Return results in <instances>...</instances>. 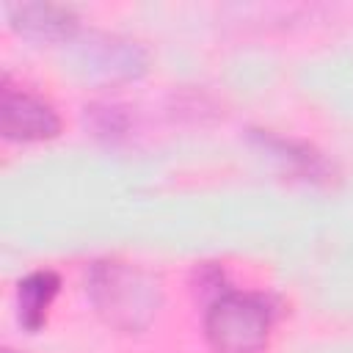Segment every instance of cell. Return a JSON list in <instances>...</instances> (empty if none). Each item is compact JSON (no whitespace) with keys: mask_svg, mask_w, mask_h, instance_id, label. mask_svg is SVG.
<instances>
[{"mask_svg":"<svg viewBox=\"0 0 353 353\" xmlns=\"http://www.w3.org/2000/svg\"><path fill=\"white\" fill-rule=\"evenodd\" d=\"M88 298L94 309L102 314V320L119 331H143L163 301L160 281L119 259H102L94 262L88 270Z\"/></svg>","mask_w":353,"mask_h":353,"instance_id":"6da1fadb","label":"cell"},{"mask_svg":"<svg viewBox=\"0 0 353 353\" xmlns=\"http://www.w3.org/2000/svg\"><path fill=\"white\" fill-rule=\"evenodd\" d=\"M276 309L265 295L223 290L204 314V336L215 353H259L268 345Z\"/></svg>","mask_w":353,"mask_h":353,"instance_id":"7a4b0ae2","label":"cell"},{"mask_svg":"<svg viewBox=\"0 0 353 353\" xmlns=\"http://www.w3.org/2000/svg\"><path fill=\"white\" fill-rule=\"evenodd\" d=\"M74 61L91 77L99 80H130L146 69V55L135 41L91 33L74 47Z\"/></svg>","mask_w":353,"mask_h":353,"instance_id":"3957f363","label":"cell"},{"mask_svg":"<svg viewBox=\"0 0 353 353\" xmlns=\"http://www.w3.org/2000/svg\"><path fill=\"white\" fill-rule=\"evenodd\" d=\"M3 135L8 141H44V138H55L61 130V119L52 110V105H47L44 99L28 94V91H17L11 85L3 88Z\"/></svg>","mask_w":353,"mask_h":353,"instance_id":"277c9868","label":"cell"},{"mask_svg":"<svg viewBox=\"0 0 353 353\" xmlns=\"http://www.w3.org/2000/svg\"><path fill=\"white\" fill-rule=\"evenodd\" d=\"M6 14L17 33L39 41L69 39L77 30V14L55 3H19V6H8Z\"/></svg>","mask_w":353,"mask_h":353,"instance_id":"5b68a950","label":"cell"},{"mask_svg":"<svg viewBox=\"0 0 353 353\" xmlns=\"http://www.w3.org/2000/svg\"><path fill=\"white\" fill-rule=\"evenodd\" d=\"M254 141H259L262 149L273 152L279 160H284L295 174H301L303 179H312V182H325L331 176V168L325 163V157L312 149L309 143H301V141H290V138H279L273 132H262V130H254L251 132Z\"/></svg>","mask_w":353,"mask_h":353,"instance_id":"8992f818","label":"cell"},{"mask_svg":"<svg viewBox=\"0 0 353 353\" xmlns=\"http://www.w3.org/2000/svg\"><path fill=\"white\" fill-rule=\"evenodd\" d=\"M61 290V279L52 270H36L19 281L17 303H19V320L28 331H39L47 320V309L52 298Z\"/></svg>","mask_w":353,"mask_h":353,"instance_id":"52a82bcc","label":"cell"},{"mask_svg":"<svg viewBox=\"0 0 353 353\" xmlns=\"http://www.w3.org/2000/svg\"><path fill=\"white\" fill-rule=\"evenodd\" d=\"M85 119H88L94 135L108 138V141L121 138L127 132V127H130V119H127L124 108H119V105H102V102H97V105L85 108Z\"/></svg>","mask_w":353,"mask_h":353,"instance_id":"ba28073f","label":"cell"},{"mask_svg":"<svg viewBox=\"0 0 353 353\" xmlns=\"http://www.w3.org/2000/svg\"><path fill=\"white\" fill-rule=\"evenodd\" d=\"M3 353H14V350H3Z\"/></svg>","mask_w":353,"mask_h":353,"instance_id":"9c48e42d","label":"cell"}]
</instances>
